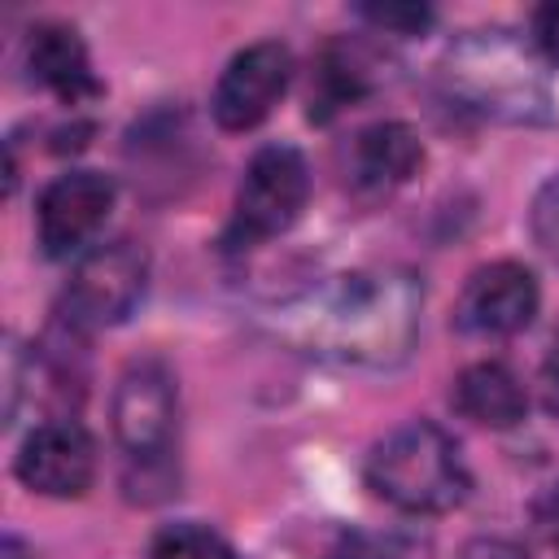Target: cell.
Returning <instances> with one entry per match:
<instances>
[{"mask_svg": "<svg viewBox=\"0 0 559 559\" xmlns=\"http://www.w3.org/2000/svg\"><path fill=\"white\" fill-rule=\"evenodd\" d=\"M148 284V253L135 240H105L92 245L66 284V323L79 332L122 323Z\"/></svg>", "mask_w": 559, "mask_h": 559, "instance_id": "6", "label": "cell"}, {"mask_svg": "<svg viewBox=\"0 0 559 559\" xmlns=\"http://www.w3.org/2000/svg\"><path fill=\"white\" fill-rule=\"evenodd\" d=\"M310 197V166L293 144H266L249 157L236 188V210L227 227L231 249H253L271 236H284Z\"/></svg>", "mask_w": 559, "mask_h": 559, "instance_id": "4", "label": "cell"}, {"mask_svg": "<svg viewBox=\"0 0 559 559\" xmlns=\"http://www.w3.org/2000/svg\"><path fill=\"white\" fill-rule=\"evenodd\" d=\"M528 227H533V240L559 262V175L546 179L528 205Z\"/></svg>", "mask_w": 559, "mask_h": 559, "instance_id": "16", "label": "cell"}, {"mask_svg": "<svg viewBox=\"0 0 559 559\" xmlns=\"http://www.w3.org/2000/svg\"><path fill=\"white\" fill-rule=\"evenodd\" d=\"M542 288L524 262H485L467 275L454 301V328L467 336H515L537 319Z\"/></svg>", "mask_w": 559, "mask_h": 559, "instance_id": "8", "label": "cell"}, {"mask_svg": "<svg viewBox=\"0 0 559 559\" xmlns=\"http://www.w3.org/2000/svg\"><path fill=\"white\" fill-rule=\"evenodd\" d=\"M0 559H31V550H26V542H22V537H13V533H9V537L0 542Z\"/></svg>", "mask_w": 559, "mask_h": 559, "instance_id": "21", "label": "cell"}, {"mask_svg": "<svg viewBox=\"0 0 559 559\" xmlns=\"http://www.w3.org/2000/svg\"><path fill=\"white\" fill-rule=\"evenodd\" d=\"M293 79V52L280 39H262L240 48L227 70L214 83L210 114L223 131H253L288 92Z\"/></svg>", "mask_w": 559, "mask_h": 559, "instance_id": "9", "label": "cell"}, {"mask_svg": "<svg viewBox=\"0 0 559 559\" xmlns=\"http://www.w3.org/2000/svg\"><path fill=\"white\" fill-rule=\"evenodd\" d=\"M114 179L100 170H66L57 175L35 205V231L44 258H70L92 245V236L105 227L114 210Z\"/></svg>", "mask_w": 559, "mask_h": 559, "instance_id": "7", "label": "cell"}, {"mask_svg": "<svg viewBox=\"0 0 559 559\" xmlns=\"http://www.w3.org/2000/svg\"><path fill=\"white\" fill-rule=\"evenodd\" d=\"M367 485L376 498L393 502L397 511L441 515L467 498L472 476H467V463L445 428H437L428 419H411L371 445Z\"/></svg>", "mask_w": 559, "mask_h": 559, "instance_id": "3", "label": "cell"}, {"mask_svg": "<svg viewBox=\"0 0 559 559\" xmlns=\"http://www.w3.org/2000/svg\"><path fill=\"white\" fill-rule=\"evenodd\" d=\"M109 419L122 454L140 467H157L170 454L175 428H179V393H175L170 367L162 358L127 362V371L114 384Z\"/></svg>", "mask_w": 559, "mask_h": 559, "instance_id": "5", "label": "cell"}, {"mask_svg": "<svg viewBox=\"0 0 559 559\" xmlns=\"http://www.w3.org/2000/svg\"><path fill=\"white\" fill-rule=\"evenodd\" d=\"M13 472L26 489H35L44 498H83L92 489V476H96L92 432L70 415L44 419L17 445Z\"/></svg>", "mask_w": 559, "mask_h": 559, "instance_id": "10", "label": "cell"}, {"mask_svg": "<svg viewBox=\"0 0 559 559\" xmlns=\"http://www.w3.org/2000/svg\"><path fill=\"white\" fill-rule=\"evenodd\" d=\"M533 528H537L550 546H559V480L537 493V502H533Z\"/></svg>", "mask_w": 559, "mask_h": 559, "instance_id": "19", "label": "cell"}, {"mask_svg": "<svg viewBox=\"0 0 559 559\" xmlns=\"http://www.w3.org/2000/svg\"><path fill=\"white\" fill-rule=\"evenodd\" d=\"M419 310L424 284L406 266H362L275 306V328L314 358L384 371L415 349Z\"/></svg>", "mask_w": 559, "mask_h": 559, "instance_id": "1", "label": "cell"}, {"mask_svg": "<svg viewBox=\"0 0 559 559\" xmlns=\"http://www.w3.org/2000/svg\"><path fill=\"white\" fill-rule=\"evenodd\" d=\"M376 87V61L362 44L332 39L319 52L314 83H310V122H332L341 109L358 105Z\"/></svg>", "mask_w": 559, "mask_h": 559, "instance_id": "14", "label": "cell"}, {"mask_svg": "<svg viewBox=\"0 0 559 559\" xmlns=\"http://www.w3.org/2000/svg\"><path fill=\"white\" fill-rule=\"evenodd\" d=\"M424 166V144L406 122H371L349 144V179L367 197H384L402 188Z\"/></svg>", "mask_w": 559, "mask_h": 559, "instance_id": "11", "label": "cell"}, {"mask_svg": "<svg viewBox=\"0 0 559 559\" xmlns=\"http://www.w3.org/2000/svg\"><path fill=\"white\" fill-rule=\"evenodd\" d=\"M546 380L559 389V332H555V341H550V349H546Z\"/></svg>", "mask_w": 559, "mask_h": 559, "instance_id": "22", "label": "cell"}, {"mask_svg": "<svg viewBox=\"0 0 559 559\" xmlns=\"http://www.w3.org/2000/svg\"><path fill=\"white\" fill-rule=\"evenodd\" d=\"M26 70H31V79L39 87H48L66 105H79V100L100 96V83L92 74L87 48H83L79 31L66 26V22H39V26H31V35H26Z\"/></svg>", "mask_w": 559, "mask_h": 559, "instance_id": "12", "label": "cell"}, {"mask_svg": "<svg viewBox=\"0 0 559 559\" xmlns=\"http://www.w3.org/2000/svg\"><path fill=\"white\" fill-rule=\"evenodd\" d=\"M533 48H537L550 66H559V0L533 9Z\"/></svg>", "mask_w": 559, "mask_h": 559, "instance_id": "18", "label": "cell"}, {"mask_svg": "<svg viewBox=\"0 0 559 559\" xmlns=\"http://www.w3.org/2000/svg\"><path fill=\"white\" fill-rule=\"evenodd\" d=\"M454 411L480 428H515L528 411V393L507 362H472L454 380Z\"/></svg>", "mask_w": 559, "mask_h": 559, "instance_id": "13", "label": "cell"}, {"mask_svg": "<svg viewBox=\"0 0 559 559\" xmlns=\"http://www.w3.org/2000/svg\"><path fill=\"white\" fill-rule=\"evenodd\" d=\"M358 13H362L371 26L397 31V35H419V31L432 26V9H424V4H362Z\"/></svg>", "mask_w": 559, "mask_h": 559, "instance_id": "17", "label": "cell"}, {"mask_svg": "<svg viewBox=\"0 0 559 559\" xmlns=\"http://www.w3.org/2000/svg\"><path fill=\"white\" fill-rule=\"evenodd\" d=\"M148 559H236V550L227 546L223 533L205 528V524H170L153 537Z\"/></svg>", "mask_w": 559, "mask_h": 559, "instance_id": "15", "label": "cell"}, {"mask_svg": "<svg viewBox=\"0 0 559 559\" xmlns=\"http://www.w3.org/2000/svg\"><path fill=\"white\" fill-rule=\"evenodd\" d=\"M441 79L463 105L502 122H546L555 114L533 52L507 31H467L454 39L445 48Z\"/></svg>", "mask_w": 559, "mask_h": 559, "instance_id": "2", "label": "cell"}, {"mask_svg": "<svg viewBox=\"0 0 559 559\" xmlns=\"http://www.w3.org/2000/svg\"><path fill=\"white\" fill-rule=\"evenodd\" d=\"M459 559H528V555H524V546H515L507 537H476L463 546Z\"/></svg>", "mask_w": 559, "mask_h": 559, "instance_id": "20", "label": "cell"}]
</instances>
